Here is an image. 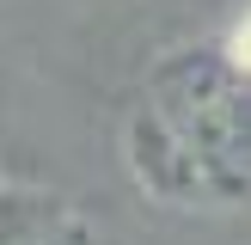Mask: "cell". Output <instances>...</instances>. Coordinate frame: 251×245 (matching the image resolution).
Returning a JSON list of instances; mask_svg holds the SVG:
<instances>
[{
  "mask_svg": "<svg viewBox=\"0 0 251 245\" xmlns=\"http://www.w3.org/2000/svg\"><path fill=\"white\" fill-rule=\"evenodd\" d=\"M239 55L251 61V19H245V31H239Z\"/></svg>",
  "mask_w": 251,
  "mask_h": 245,
  "instance_id": "1",
  "label": "cell"
}]
</instances>
